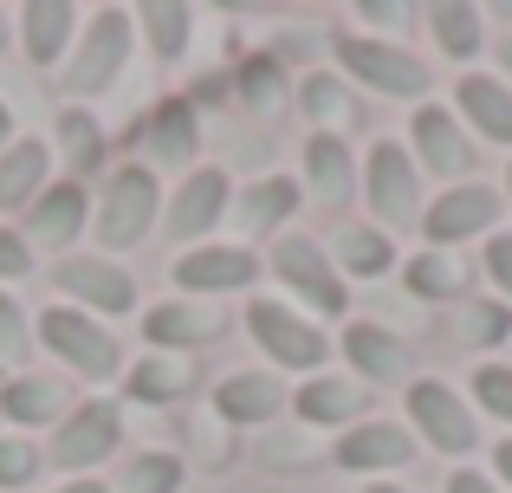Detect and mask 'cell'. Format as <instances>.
Segmentation results:
<instances>
[{"mask_svg":"<svg viewBox=\"0 0 512 493\" xmlns=\"http://www.w3.org/2000/svg\"><path fill=\"white\" fill-rule=\"evenodd\" d=\"M39 344L85 383H104V377L124 370V344L111 338V325L78 312V305H46V312H39Z\"/></svg>","mask_w":512,"mask_h":493,"instance_id":"cell-1","label":"cell"},{"mask_svg":"<svg viewBox=\"0 0 512 493\" xmlns=\"http://www.w3.org/2000/svg\"><path fill=\"white\" fill-rule=\"evenodd\" d=\"M156 208H163V189H156L150 169H143V163L111 169V182H104V195H98V241H104V260H111V253L143 247Z\"/></svg>","mask_w":512,"mask_h":493,"instance_id":"cell-2","label":"cell"},{"mask_svg":"<svg viewBox=\"0 0 512 493\" xmlns=\"http://www.w3.org/2000/svg\"><path fill=\"white\" fill-rule=\"evenodd\" d=\"M130 39H137V13L98 7L91 26H85V39H78V52H72V65H65V91H72V98L111 91V78L124 72V59H130Z\"/></svg>","mask_w":512,"mask_h":493,"instance_id":"cell-3","label":"cell"},{"mask_svg":"<svg viewBox=\"0 0 512 493\" xmlns=\"http://www.w3.org/2000/svg\"><path fill=\"white\" fill-rule=\"evenodd\" d=\"M247 331H253V344H260L279 370H305V377H318V370H325V357H331V338H325V331H318L305 312L279 305V299H253L247 305Z\"/></svg>","mask_w":512,"mask_h":493,"instance_id":"cell-4","label":"cell"},{"mask_svg":"<svg viewBox=\"0 0 512 493\" xmlns=\"http://www.w3.org/2000/svg\"><path fill=\"white\" fill-rule=\"evenodd\" d=\"M331 52H338V65L357 78V85L383 91V98H422V91H428V65L415 59V52L389 46V39L338 33V39H331Z\"/></svg>","mask_w":512,"mask_h":493,"instance_id":"cell-5","label":"cell"},{"mask_svg":"<svg viewBox=\"0 0 512 493\" xmlns=\"http://www.w3.org/2000/svg\"><path fill=\"white\" fill-rule=\"evenodd\" d=\"M52 292H65V305H78V312H91V318L137 312V279L117 260H104V253H72V260H59L52 266Z\"/></svg>","mask_w":512,"mask_h":493,"instance_id":"cell-6","label":"cell"},{"mask_svg":"<svg viewBox=\"0 0 512 493\" xmlns=\"http://www.w3.org/2000/svg\"><path fill=\"white\" fill-rule=\"evenodd\" d=\"M363 202H370L376 228L422 221V176H415V156L402 143H376L370 150V163H363Z\"/></svg>","mask_w":512,"mask_h":493,"instance_id":"cell-7","label":"cell"},{"mask_svg":"<svg viewBox=\"0 0 512 493\" xmlns=\"http://www.w3.org/2000/svg\"><path fill=\"white\" fill-rule=\"evenodd\" d=\"M402 403H409V422L422 429L428 448H441V455H474L480 448L474 409H467L441 377H409V396H402Z\"/></svg>","mask_w":512,"mask_h":493,"instance_id":"cell-8","label":"cell"},{"mask_svg":"<svg viewBox=\"0 0 512 493\" xmlns=\"http://www.w3.org/2000/svg\"><path fill=\"white\" fill-rule=\"evenodd\" d=\"M273 273L286 279V286L299 292L312 312H325V318H338L344 305H350L344 273L331 266V253L318 247V241H305V234H286V241H273Z\"/></svg>","mask_w":512,"mask_h":493,"instance_id":"cell-9","label":"cell"},{"mask_svg":"<svg viewBox=\"0 0 512 493\" xmlns=\"http://www.w3.org/2000/svg\"><path fill=\"white\" fill-rule=\"evenodd\" d=\"M117 442H124V409L117 403H78L72 416L59 422L46 455L59 461L65 474H85V468H98V461H111Z\"/></svg>","mask_w":512,"mask_h":493,"instance_id":"cell-10","label":"cell"},{"mask_svg":"<svg viewBox=\"0 0 512 493\" xmlns=\"http://www.w3.org/2000/svg\"><path fill=\"white\" fill-rule=\"evenodd\" d=\"M493 221H500V189H487V182L441 189L435 202L422 208V234H428V247H441V253H454V241H474V234H487Z\"/></svg>","mask_w":512,"mask_h":493,"instance_id":"cell-11","label":"cell"},{"mask_svg":"<svg viewBox=\"0 0 512 493\" xmlns=\"http://www.w3.org/2000/svg\"><path fill=\"white\" fill-rule=\"evenodd\" d=\"M221 305H201V299H169V305H150L143 312V338L156 344V351H175L188 357L195 344H214L221 338Z\"/></svg>","mask_w":512,"mask_h":493,"instance_id":"cell-12","label":"cell"},{"mask_svg":"<svg viewBox=\"0 0 512 493\" xmlns=\"http://www.w3.org/2000/svg\"><path fill=\"white\" fill-rule=\"evenodd\" d=\"M227 189H234V182H227L221 169H195V176L169 195L163 234L169 241H201V234H214V221L227 215Z\"/></svg>","mask_w":512,"mask_h":493,"instance_id":"cell-13","label":"cell"},{"mask_svg":"<svg viewBox=\"0 0 512 493\" xmlns=\"http://www.w3.org/2000/svg\"><path fill=\"white\" fill-rule=\"evenodd\" d=\"M260 279V253L253 247H195L175 260V286L182 292H240Z\"/></svg>","mask_w":512,"mask_h":493,"instance_id":"cell-14","label":"cell"},{"mask_svg":"<svg viewBox=\"0 0 512 493\" xmlns=\"http://www.w3.org/2000/svg\"><path fill=\"white\" fill-rule=\"evenodd\" d=\"M409 461H415V435L396 429V422H357L338 442V468L350 474H389V468H409Z\"/></svg>","mask_w":512,"mask_h":493,"instance_id":"cell-15","label":"cell"},{"mask_svg":"<svg viewBox=\"0 0 512 493\" xmlns=\"http://www.w3.org/2000/svg\"><path fill=\"white\" fill-rule=\"evenodd\" d=\"M409 137H415L422 169H428V176H441V182H448V176H467V163H474V143L461 137L454 111H441V104H422V111H415Z\"/></svg>","mask_w":512,"mask_h":493,"instance_id":"cell-16","label":"cell"},{"mask_svg":"<svg viewBox=\"0 0 512 493\" xmlns=\"http://www.w3.org/2000/svg\"><path fill=\"white\" fill-rule=\"evenodd\" d=\"M85 215H91V202H85V189L78 182H46L39 189V202L26 208V247H65V241H78L85 234Z\"/></svg>","mask_w":512,"mask_h":493,"instance_id":"cell-17","label":"cell"},{"mask_svg":"<svg viewBox=\"0 0 512 493\" xmlns=\"http://www.w3.org/2000/svg\"><path fill=\"white\" fill-rule=\"evenodd\" d=\"M279 403H286V390H279L273 370H234V377H221V390H214V416H221V422H240V429L273 422Z\"/></svg>","mask_w":512,"mask_h":493,"instance_id":"cell-18","label":"cell"},{"mask_svg":"<svg viewBox=\"0 0 512 493\" xmlns=\"http://www.w3.org/2000/svg\"><path fill=\"white\" fill-rule=\"evenodd\" d=\"M0 416L20 429H59L72 416V390L59 377H7L0 383Z\"/></svg>","mask_w":512,"mask_h":493,"instance_id":"cell-19","label":"cell"},{"mask_svg":"<svg viewBox=\"0 0 512 493\" xmlns=\"http://www.w3.org/2000/svg\"><path fill=\"white\" fill-rule=\"evenodd\" d=\"M344 357H350V370H357V383L370 390V383H402L409 377V351L396 344V331H383V325H344Z\"/></svg>","mask_w":512,"mask_h":493,"instance_id":"cell-20","label":"cell"},{"mask_svg":"<svg viewBox=\"0 0 512 493\" xmlns=\"http://www.w3.org/2000/svg\"><path fill=\"white\" fill-rule=\"evenodd\" d=\"M292 409H299L312 429H331V422H350L357 429V416L370 409V390H363L357 377H305V390H292Z\"/></svg>","mask_w":512,"mask_h":493,"instance_id":"cell-21","label":"cell"},{"mask_svg":"<svg viewBox=\"0 0 512 493\" xmlns=\"http://www.w3.org/2000/svg\"><path fill=\"white\" fill-rule=\"evenodd\" d=\"M72 0H26L13 13V33H20V52L33 65H59V52L72 46Z\"/></svg>","mask_w":512,"mask_h":493,"instance_id":"cell-22","label":"cell"},{"mask_svg":"<svg viewBox=\"0 0 512 493\" xmlns=\"http://www.w3.org/2000/svg\"><path fill=\"white\" fill-rule=\"evenodd\" d=\"M454 104H461V117L480 137L512 143V85H500V78H487V72H467L461 85H454Z\"/></svg>","mask_w":512,"mask_h":493,"instance_id":"cell-23","label":"cell"},{"mask_svg":"<svg viewBox=\"0 0 512 493\" xmlns=\"http://www.w3.org/2000/svg\"><path fill=\"white\" fill-rule=\"evenodd\" d=\"M46 169H52V150L39 137H20L7 143V156H0V215L7 208H33L39 189H46Z\"/></svg>","mask_w":512,"mask_h":493,"instance_id":"cell-24","label":"cell"},{"mask_svg":"<svg viewBox=\"0 0 512 493\" xmlns=\"http://www.w3.org/2000/svg\"><path fill=\"white\" fill-rule=\"evenodd\" d=\"M305 182L325 208H344L357 195V163H350V143L344 137H312L305 143Z\"/></svg>","mask_w":512,"mask_h":493,"instance_id":"cell-25","label":"cell"},{"mask_svg":"<svg viewBox=\"0 0 512 493\" xmlns=\"http://www.w3.org/2000/svg\"><path fill=\"white\" fill-rule=\"evenodd\" d=\"M124 390H130V403L163 409V403H175V396H188V390H195V357L150 351V357H143V364L124 377Z\"/></svg>","mask_w":512,"mask_h":493,"instance_id":"cell-26","label":"cell"},{"mask_svg":"<svg viewBox=\"0 0 512 493\" xmlns=\"http://www.w3.org/2000/svg\"><path fill=\"white\" fill-rule=\"evenodd\" d=\"M292 208H299V182H292V176H266V182H253V189L240 195V215L234 221H240L247 241H260V234H273Z\"/></svg>","mask_w":512,"mask_h":493,"instance_id":"cell-27","label":"cell"},{"mask_svg":"<svg viewBox=\"0 0 512 493\" xmlns=\"http://www.w3.org/2000/svg\"><path fill=\"white\" fill-rule=\"evenodd\" d=\"M143 150H150L163 169H182L188 156H195V104H188V98H169L163 111L150 117V137H143Z\"/></svg>","mask_w":512,"mask_h":493,"instance_id":"cell-28","label":"cell"},{"mask_svg":"<svg viewBox=\"0 0 512 493\" xmlns=\"http://www.w3.org/2000/svg\"><path fill=\"white\" fill-rule=\"evenodd\" d=\"M299 104H305V117L318 124V137H338V130H350V117H357L344 78H331V72H305L299 78Z\"/></svg>","mask_w":512,"mask_h":493,"instance_id":"cell-29","label":"cell"},{"mask_svg":"<svg viewBox=\"0 0 512 493\" xmlns=\"http://www.w3.org/2000/svg\"><path fill=\"white\" fill-rule=\"evenodd\" d=\"M428 26H435V46L448 52V59H461V65L487 46V33H480V7H467V0H441V7H428Z\"/></svg>","mask_w":512,"mask_h":493,"instance_id":"cell-30","label":"cell"},{"mask_svg":"<svg viewBox=\"0 0 512 493\" xmlns=\"http://www.w3.org/2000/svg\"><path fill=\"white\" fill-rule=\"evenodd\" d=\"M188 20H195V13H188L182 0H150V7H137V26L150 33V46H156L163 65H175L188 52Z\"/></svg>","mask_w":512,"mask_h":493,"instance_id":"cell-31","label":"cell"},{"mask_svg":"<svg viewBox=\"0 0 512 493\" xmlns=\"http://www.w3.org/2000/svg\"><path fill=\"white\" fill-rule=\"evenodd\" d=\"M338 266L357 273V279H376V273L396 266V241H389L383 228H344L338 234Z\"/></svg>","mask_w":512,"mask_h":493,"instance_id":"cell-32","label":"cell"},{"mask_svg":"<svg viewBox=\"0 0 512 493\" xmlns=\"http://www.w3.org/2000/svg\"><path fill=\"white\" fill-rule=\"evenodd\" d=\"M402 286H409L415 299H454V292H461V260L441 253V247H428V253H415V260L402 266Z\"/></svg>","mask_w":512,"mask_h":493,"instance_id":"cell-33","label":"cell"},{"mask_svg":"<svg viewBox=\"0 0 512 493\" xmlns=\"http://www.w3.org/2000/svg\"><path fill=\"white\" fill-rule=\"evenodd\" d=\"M59 150H65V163L85 176V169H98L104 163V130H98V117L91 111H59Z\"/></svg>","mask_w":512,"mask_h":493,"instance_id":"cell-34","label":"cell"},{"mask_svg":"<svg viewBox=\"0 0 512 493\" xmlns=\"http://www.w3.org/2000/svg\"><path fill=\"white\" fill-rule=\"evenodd\" d=\"M279 85H286V72H279L273 52H253V59L240 65V104H247V111H266V117H273L279 104H286V91H279Z\"/></svg>","mask_w":512,"mask_h":493,"instance_id":"cell-35","label":"cell"},{"mask_svg":"<svg viewBox=\"0 0 512 493\" xmlns=\"http://www.w3.org/2000/svg\"><path fill=\"white\" fill-rule=\"evenodd\" d=\"M182 474H188L182 461L156 448V455H137L124 468V493H175V487H182Z\"/></svg>","mask_w":512,"mask_h":493,"instance_id":"cell-36","label":"cell"},{"mask_svg":"<svg viewBox=\"0 0 512 493\" xmlns=\"http://www.w3.org/2000/svg\"><path fill=\"white\" fill-rule=\"evenodd\" d=\"M474 396H480V409H487V416L512 422V364H480L474 370Z\"/></svg>","mask_w":512,"mask_h":493,"instance_id":"cell-37","label":"cell"},{"mask_svg":"<svg viewBox=\"0 0 512 493\" xmlns=\"http://www.w3.org/2000/svg\"><path fill=\"white\" fill-rule=\"evenodd\" d=\"M39 474V448L26 435H0V487H26Z\"/></svg>","mask_w":512,"mask_h":493,"instance_id":"cell-38","label":"cell"},{"mask_svg":"<svg viewBox=\"0 0 512 493\" xmlns=\"http://www.w3.org/2000/svg\"><path fill=\"white\" fill-rule=\"evenodd\" d=\"M33 351V325H26V312H20V299L13 292H0V357H26Z\"/></svg>","mask_w":512,"mask_h":493,"instance_id":"cell-39","label":"cell"},{"mask_svg":"<svg viewBox=\"0 0 512 493\" xmlns=\"http://www.w3.org/2000/svg\"><path fill=\"white\" fill-rule=\"evenodd\" d=\"M26 273H33V247H26V234H13L0 221V279H26Z\"/></svg>","mask_w":512,"mask_h":493,"instance_id":"cell-40","label":"cell"},{"mask_svg":"<svg viewBox=\"0 0 512 493\" xmlns=\"http://www.w3.org/2000/svg\"><path fill=\"white\" fill-rule=\"evenodd\" d=\"M506 331H512V312H506V305H474V312H467V338L500 344Z\"/></svg>","mask_w":512,"mask_h":493,"instance_id":"cell-41","label":"cell"},{"mask_svg":"<svg viewBox=\"0 0 512 493\" xmlns=\"http://www.w3.org/2000/svg\"><path fill=\"white\" fill-rule=\"evenodd\" d=\"M487 273H493V286L512 299V234H493L487 241Z\"/></svg>","mask_w":512,"mask_h":493,"instance_id":"cell-42","label":"cell"},{"mask_svg":"<svg viewBox=\"0 0 512 493\" xmlns=\"http://www.w3.org/2000/svg\"><path fill=\"white\" fill-rule=\"evenodd\" d=\"M363 20H376V26H409V7H402V0H363Z\"/></svg>","mask_w":512,"mask_h":493,"instance_id":"cell-43","label":"cell"},{"mask_svg":"<svg viewBox=\"0 0 512 493\" xmlns=\"http://www.w3.org/2000/svg\"><path fill=\"white\" fill-rule=\"evenodd\" d=\"M448 493H500V487H493L487 474H474V468H454L448 474Z\"/></svg>","mask_w":512,"mask_h":493,"instance_id":"cell-44","label":"cell"},{"mask_svg":"<svg viewBox=\"0 0 512 493\" xmlns=\"http://www.w3.org/2000/svg\"><path fill=\"white\" fill-rule=\"evenodd\" d=\"M493 468H500V481L512 487V435H506V442H500V448H493Z\"/></svg>","mask_w":512,"mask_h":493,"instance_id":"cell-45","label":"cell"},{"mask_svg":"<svg viewBox=\"0 0 512 493\" xmlns=\"http://www.w3.org/2000/svg\"><path fill=\"white\" fill-rule=\"evenodd\" d=\"M7 137H13V111L0 104V156H7Z\"/></svg>","mask_w":512,"mask_h":493,"instance_id":"cell-46","label":"cell"},{"mask_svg":"<svg viewBox=\"0 0 512 493\" xmlns=\"http://www.w3.org/2000/svg\"><path fill=\"white\" fill-rule=\"evenodd\" d=\"M59 493H104V487H98V481H65Z\"/></svg>","mask_w":512,"mask_h":493,"instance_id":"cell-47","label":"cell"},{"mask_svg":"<svg viewBox=\"0 0 512 493\" xmlns=\"http://www.w3.org/2000/svg\"><path fill=\"white\" fill-rule=\"evenodd\" d=\"M7 39H13V20H7V7H0V52H7Z\"/></svg>","mask_w":512,"mask_h":493,"instance_id":"cell-48","label":"cell"},{"mask_svg":"<svg viewBox=\"0 0 512 493\" xmlns=\"http://www.w3.org/2000/svg\"><path fill=\"white\" fill-rule=\"evenodd\" d=\"M500 65H506V78H512V39H500Z\"/></svg>","mask_w":512,"mask_h":493,"instance_id":"cell-49","label":"cell"},{"mask_svg":"<svg viewBox=\"0 0 512 493\" xmlns=\"http://www.w3.org/2000/svg\"><path fill=\"white\" fill-rule=\"evenodd\" d=\"M363 493H402V487H389V481H376V487H363Z\"/></svg>","mask_w":512,"mask_h":493,"instance_id":"cell-50","label":"cell"},{"mask_svg":"<svg viewBox=\"0 0 512 493\" xmlns=\"http://www.w3.org/2000/svg\"><path fill=\"white\" fill-rule=\"evenodd\" d=\"M506 202H512V169H506Z\"/></svg>","mask_w":512,"mask_h":493,"instance_id":"cell-51","label":"cell"}]
</instances>
